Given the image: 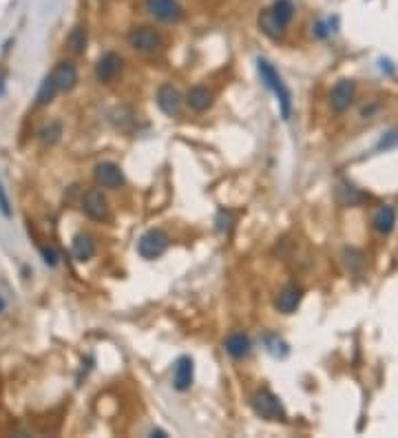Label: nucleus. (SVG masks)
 <instances>
[{"mask_svg": "<svg viewBox=\"0 0 398 438\" xmlns=\"http://www.w3.org/2000/svg\"><path fill=\"white\" fill-rule=\"evenodd\" d=\"M93 178H95V184L107 188V191H117L120 186H124V173L122 168L113 164V162H102L95 166L93 171Z\"/></svg>", "mask_w": 398, "mask_h": 438, "instance_id": "nucleus-9", "label": "nucleus"}, {"mask_svg": "<svg viewBox=\"0 0 398 438\" xmlns=\"http://www.w3.org/2000/svg\"><path fill=\"white\" fill-rule=\"evenodd\" d=\"M67 45H69L71 53H76V55L84 53V49H86V29L82 25L71 29V34L67 38Z\"/></svg>", "mask_w": 398, "mask_h": 438, "instance_id": "nucleus-21", "label": "nucleus"}, {"mask_svg": "<svg viewBox=\"0 0 398 438\" xmlns=\"http://www.w3.org/2000/svg\"><path fill=\"white\" fill-rule=\"evenodd\" d=\"M5 310V299H3V295H0V312Z\"/></svg>", "mask_w": 398, "mask_h": 438, "instance_id": "nucleus-28", "label": "nucleus"}, {"mask_svg": "<svg viewBox=\"0 0 398 438\" xmlns=\"http://www.w3.org/2000/svg\"><path fill=\"white\" fill-rule=\"evenodd\" d=\"M250 347H253V343H250L248 334L244 332H232L228 334V339L224 341V350L232 357V359H246L250 354Z\"/></svg>", "mask_w": 398, "mask_h": 438, "instance_id": "nucleus-15", "label": "nucleus"}, {"mask_svg": "<svg viewBox=\"0 0 398 438\" xmlns=\"http://www.w3.org/2000/svg\"><path fill=\"white\" fill-rule=\"evenodd\" d=\"M257 69H259V76H261L263 84L274 93V98L279 102V109H281L284 120H290V115H292V93H290V89L286 86L284 78L279 76L277 69L268 60H261V58H259V62H257Z\"/></svg>", "mask_w": 398, "mask_h": 438, "instance_id": "nucleus-1", "label": "nucleus"}, {"mask_svg": "<svg viewBox=\"0 0 398 438\" xmlns=\"http://www.w3.org/2000/svg\"><path fill=\"white\" fill-rule=\"evenodd\" d=\"M186 105L197 111V113H204V111H208L213 107V102H215V93L211 89H206V86H193L186 98H184Z\"/></svg>", "mask_w": 398, "mask_h": 438, "instance_id": "nucleus-14", "label": "nucleus"}, {"mask_svg": "<svg viewBox=\"0 0 398 438\" xmlns=\"http://www.w3.org/2000/svg\"><path fill=\"white\" fill-rule=\"evenodd\" d=\"M394 224H396V211L394 206H380L376 213H374V219H372V226L376 232H380V235H390V232L394 230Z\"/></svg>", "mask_w": 398, "mask_h": 438, "instance_id": "nucleus-16", "label": "nucleus"}, {"mask_svg": "<svg viewBox=\"0 0 398 438\" xmlns=\"http://www.w3.org/2000/svg\"><path fill=\"white\" fill-rule=\"evenodd\" d=\"M259 29L261 32L268 36V38H272V40H279L284 34H286V29L284 27H279L277 25V20L270 16V9H263L261 13H259Z\"/></svg>", "mask_w": 398, "mask_h": 438, "instance_id": "nucleus-19", "label": "nucleus"}, {"mask_svg": "<svg viewBox=\"0 0 398 438\" xmlns=\"http://www.w3.org/2000/svg\"><path fill=\"white\" fill-rule=\"evenodd\" d=\"M71 253L78 261H88L93 255H95V241L91 235H86V232H80V235L73 237V246H71Z\"/></svg>", "mask_w": 398, "mask_h": 438, "instance_id": "nucleus-17", "label": "nucleus"}, {"mask_svg": "<svg viewBox=\"0 0 398 438\" xmlns=\"http://www.w3.org/2000/svg\"><path fill=\"white\" fill-rule=\"evenodd\" d=\"M301 299H303V290H301L299 286L290 284V286H286V288L277 295V299H274V308H277L279 312H281V314H292V312L301 305Z\"/></svg>", "mask_w": 398, "mask_h": 438, "instance_id": "nucleus-13", "label": "nucleus"}, {"mask_svg": "<svg viewBox=\"0 0 398 438\" xmlns=\"http://www.w3.org/2000/svg\"><path fill=\"white\" fill-rule=\"evenodd\" d=\"M314 36H317V38H328V36H330L328 25H326V22H317V25H314Z\"/></svg>", "mask_w": 398, "mask_h": 438, "instance_id": "nucleus-27", "label": "nucleus"}, {"mask_svg": "<svg viewBox=\"0 0 398 438\" xmlns=\"http://www.w3.org/2000/svg\"><path fill=\"white\" fill-rule=\"evenodd\" d=\"M354 93H357V84H354V80H338L332 91H330V107L334 113H343L350 109V105L354 102Z\"/></svg>", "mask_w": 398, "mask_h": 438, "instance_id": "nucleus-7", "label": "nucleus"}, {"mask_svg": "<svg viewBox=\"0 0 398 438\" xmlns=\"http://www.w3.org/2000/svg\"><path fill=\"white\" fill-rule=\"evenodd\" d=\"M128 45L138 53H155L164 47V38H161L157 29L142 25V27H133L128 32Z\"/></svg>", "mask_w": 398, "mask_h": 438, "instance_id": "nucleus-2", "label": "nucleus"}, {"mask_svg": "<svg viewBox=\"0 0 398 438\" xmlns=\"http://www.w3.org/2000/svg\"><path fill=\"white\" fill-rule=\"evenodd\" d=\"M146 9L161 22H177L184 16V9L177 0H146Z\"/></svg>", "mask_w": 398, "mask_h": 438, "instance_id": "nucleus-8", "label": "nucleus"}, {"mask_svg": "<svg viewBox=\"0 0 398 438\" xmlns=\"http://www.w3.org/2000/svg\"><path fill=\"white\" fill-rule=\"evenodd\" d=\"M60 135H62V124H60V122H51L49 126H44V128L40 131V140H42V142H47V144L58 142V140H60Z\"/></svg>", "mask_w": 398, "mask_h": 438, "instance_id": "nucleus-23", "label": "nucleus"}, {"mask_svg": "<svg viewBox=\"0 0 398 438\" xmlns=\"http://www.w3.org/2000/svg\"><path fill=\"white\" fill-rule=\"evenodd\" d=\"M250 403H253L255 414L265 418V420H286L288 418L284 403L279 401V397H274L270 390L255 392V397H253V401H250Z\"/></svg>", "mask_w": 398, "mask_h": 438, "instance_id": "nucleus-3", "label": "nucleus"}, {"mask_svg": "<svg viewBox=\"0 0 398 438\" xmlns=\"http://www.w3.org/2000/svg\"><path fill=\"white\" fill-rule=\"evenodd\" d=\"M51 80L55 82L58 91H71L73 86L78 84V69L71 60H62L53 67V71L49 73Z\"/></svg>", "mask_w": 398, "mask_h": 438, "instance_id": "nucleus-12", "label": "nucleus"}, {"mask_svg": "<svg viewBox=\"0 0 398 438\" xmlns=\"http://www.w3.org/2000/svg\"><path fill=\"white\" fill-rule=\"evenodd\" d=\"M40 253H42V259L47 266H58V253L53 246H40Z\"/></svg>", "mask_w": 398, "mask_h": 438, "instance_id": "nucleus-24", "label": "nucleus"}, {"mask_svg": "<svg viewBox=\"0 0 398 438\" xmlns=\"http://www.w3.org/2000/svg\"><path fill=\"white\" fill-rule=\"evenodd\" d=\"M394 144H398V131H392V133L383 135V140L378 142L376 149H378V151H380V149H390V146H394Z\"/></svg>", "mask_w": 398, "mask_h": 438, "instance_id": "nucleus-26", "label": "nucleus"}, {"mask_svg": "<svg viewBox=\"0 0 398 438\" xmlns=\"http://www.w3.org/2000/svg\"><path fill=\"white\" fill-rule=\"evenodd\" d=\"M82 213L93 222H107L109 219V201L100 188H91L82 197Z\"/></svg>", "mask_w": 398, "mask_h": 438, "instance_id": "nucleus-5", "label": "nucleus"}, {"mask_svg": "<svg viewBox=\"0 0 398 438\" xmlns=\"http://www.w3.org/2000/svg\"><path fill=\"white\" fill-rule=\"evenodd\" d=\"M193 378H195V363L190 357H180L175 361V368H173V387L177 392H186L193 385Z\"/></svg>", "mask_w": 398, "mask_h": 438, "instance_id": "nucleus-10", "label": "nucleus"}, {"mask_svg": "<svg viewBox=\"0 0 398 438\" xmlns=\"http://www.w3.org/2000/svg\"><path fill=\"white\" fill-rule=\"evenodd\" d=\"M168 248V235L161 228H151L146 230L138 241V253L142 259H157L166 253Z\"/></svg>", "mask_w": 398, "mask_h": 438, "instance_id": "nucleus-4", "label": "nucleus"}, {"mask_svg": "<svg viewBox=\"0 0 398 438\" xmlns=\"http://www.w3.org/2000/svg\"><path fill=\"white\" fill-rule=\"evenodd\" d=\"M336 193H345V197H343V195H341V197H336L338 201L343 204V206H354V204L363 201V195H361L354 186H347V184H341V186H338V188H336Z\"/></svg>", "mask_w": 398, "mask_h": 438, "instance_id": "nucleus-22", "label": "nucleus"}, {"mask_svg": "<svg viewBox=\"0 0 398 438\" xmlns=\"http://www.w3.org/2000/svg\"><path fill=\"white\" fill-rule=\"evenodd\" d=\"M155 102H157V107L159 111L168 115V118H175V115H180L182 113V105H184V98L182 93L177 91V86L173 84H161L157 93H155Z\"/></svg>", "mask_w": 398, "mask_h": 438, "instance_id": "nucleus-6", "label": "nucleus"}, {"mask_svg": "<svg viewBox=\"0 0 398 438\" xmlns=\"http://www.w3.org/2000/svg\"><path fill=\"white\" fill-rule=\"evenodd\" d=\"M58 93H60V91H58L55 82L51 80V76H47V78L42 80L40 89H38V93H36V105H38V107H47V105H51Z\"/></svg>", "mask_w": 398, "mask_h": 438, "instance_id": "nucleus-20", "label": "nucleus"}, {"mask_svg": "<svg viewBox=\"0 0 398 438\" xmlns=\"http://www.w3.org/2000/svg\"><path fill=\"white\" fill-rule=\"evenodd\" d=\"M120 69H122V55L115 53V51H107L95 62V80L102 82V84H107L117 76V73H120Z\"/></svg>", "mask_w": 398, "mask_h": 438, "instance_id": "nucleus-11", "label": "nucleus"}, {"mask_svg": "<svg viewBox=\"0 0 398 438\" xmlns=\"http://www.w3.org/2000/svg\"><path fill=\"white\" fill-rule=\"evenodd\" d=\"M268 9H270V16L277 20V25L284 27V29H288V25L294 18V11H297V9H294L292 0H274L272 7H268Z\"/></svg>", "mask_w": 398, "mask_h": 438, "instance_id": "nucleus-18", "label": "nucleus"}, {"mask_svg": "<svg viewBox=\"0 0 398 438\" xmlns=\"http://www.w3.org/2000/svg\"><path fill=\"white\" fill-rule=\"evenodd\" d=\"M0 213H3L7 219L11 217V201H9V197H7V191H5L3 182H0Z\"/></svg>", "mask_w": 398, "mask_h": 438, "instance_id": "nucleus-25", "label": "nucleus"}]
</instances>
